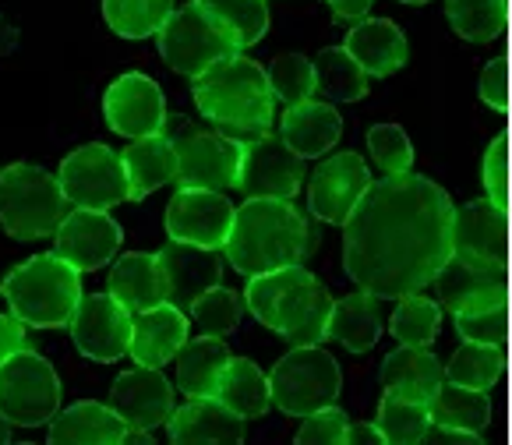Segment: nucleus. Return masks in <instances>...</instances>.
I'll list each match as a JSON object with an SVG mask.
<instances>
[{
    "label": "nucleus",
    "mask_w": 512,
    "mask_h": 445,
    "mask_svg": "<svg viewBox=\"0 0 512 445\" xmlns=\"http://www.w3.org/2000/svg\"><path fill=\"white\" fill-rule=\"evenodd\" d=\"M248 311L265 329L287 336V343H322L329 329L332 297L304 265H283V269L248 276L244 290Z\"/></svg>",
    "instance_id": "obj_3"
},
{
    "label": "nucleus",
    "mask_w": 512,
    "mask_h": 445,
    "mask_svg": "<svg viewBox=\"0 0 512 445\" xmlns=\"http://www.w3.org/2000/svg\"><path fill=\"white\" fill-rule=\"evenodd\" d=\"M347 445H385V438H382V431H378V424L361 421V424H350Z\"/></svg>",
    "instance_id": "obj_51"
},
{
    "label": "nucleus",
    "mask_w": 512,
    "mask_h": 445,
    "mask_svg": "<svg viewBox=\"0 0 512 445\" xmlns=\"http://www.w3.org/2000/svg\"><path fill=\"white\" fill-rule=\"evenodd\" d=\"M368 149L382 174H407L414 166V145L400 124H375L368 131Z\"/></svg>",
    "instance_id": "obj_44"
},
{
    "label": "nucleus",
    "mask_w": 512,
    "mask_h": 445,
    "mask_svg": "<svg viewBox=\"0 0 512 445\" xmlns=\"http://www.w3.org/2000/svg\"><path fill=\"white\" fill-rule=\"evenodd\" d=\"M269 385L272 407H279L287 417H308L339 400L343 371L329 350H322L318 343H304L287 357H279L276 368L269 371Z\"/></svg>",
    "instance_id": "obj_7"
},
{
    "label": "nucleus",
    "mask_w": 512,
    "mask_h": 445,
    "mask_svg": "<svg viewBox=\"0 0 512 445\" xmlns=\"http://www.w3.org/2000/svg\"><path fill=\"white\" fill-rule=\"evenodd\" d=\"M128 421L106 403H75L68 410H57L50 421V445H121L128 442Z\"/></svg>",
    "instance_id": "obj_23"
},
{
    "label": "nucleus",
    "mask_w": 512,
    "mask_h": 445,
    "mask_svg": "<svg viewBox=\"0 0 512 445\" xmlns=\"http://www.w3.org/2000/svg\"><path fill=\"white\" fill-rule=\"evenodd\" d=\"M61 191L75 209H106L131 202V181L124 156L110 149V145L89 142L75 149L71 156L61 159L57 170Z\"/></svg>",
    "instance_id": "obj_9"
},
{
    "label": "nucleus",
    "mask_w": 512,
    "mask_h": 445,
    "mask_svg": "<svg viewBox=\"0 0 512 445\" xmlns=\"http://www.w3.org/2000/svg\"><path fill=\"white\" fill-rule=\"evenodd\" d=\"M343 46L368 71V78H389L407 64V36L389 18H361L347 32V43Z\"/></svg>",
    "instance_id": "obj_24"
},
{
    "label": "nucleus",
    "mask_w": 512,
    "mask_h": 445,
    "mask_svg": "<svg viewBox=\"0 0 512 445\" xmlns=\"http://www.w3.org/2000/svg\"><path fill=\"white\" fill-rule=\"evenodd\" d=\"M177 145V184L181 188H237L241 177L244 142L234 135H216V131H184L174 138Z\"/></svg>",
    "instance_id": "obj_12"
},
{
    "label": "nucleus",
    "mask_w": 512,
    "mask_h": 445,
    "mask_svg": "<svg viewBox=\"0 0 512 445\" xmlns=\"http://www.w3.org/2000/svg\"><path fill=\"white\" fill-rule=\"evenodd\" d=\"M15 46H18V29L8 22V18L0 15V61H4V57L15 50Z\"/></svg>",
    "instance_id": "obj_52"
},
{
    "label": "nucleus",
    "mask_w": 512,
    "mask_h": 445,
    "mask_svg": "<svg viewBox=\"0 0 512 445\" xmlns=\"http://www.w3.org/2000/svg\"><path fill=\"white\" fill-rule=\"evenodd\" d=\"M350 431V417L332 403L315 414L304 417L301 431H297V445H343Z\"/></svg>",
    "instance_id": "obj_45"
},
{
    "label": "nucleus",
    "mask_w": 512,
    "mask_h": 445,
    "mask_svg": "<svg viewBox=\"0 0 512 445\" xmlns=\"http://www.w3.org/2000/svg\"><path fill=\"white\" fill-rule=\"evenodd\" d=\"M234 212L237 209L223 191L181 188L174 202L166 205V234H170V241L223 251L230 227H234Z\"/></svg>",
    "instance_id": "obj_15"
},
{
    "label": "nucleus",
    "mask_w": 512,
    "mask_h": 445,
    "mask_svg": "<svg viewBox=\"0 0 512 445\" xmlns=\"http://www.w3.org/2000/svg\"><path fill=\"white\" fill-rule=\"evenodd\" d=\"M191 318L177 304H156L149 311H138L135 329H131V350L135 364H149V368H163L166 361H177L181 347L188 343Z\"/></svg>",
    "instance_id": "obj_22"
},
{
    "label": "nucleus",
    "mask_w": 512,
    "mask_h": 445,
    "mask_svg": "<svg viewBox=\"0 0 512 445\" xmlns=\"http://www.w3.org/2000/svg\"><path fill=\"white\" fill-rule=\"evenodd\" d=\"M481 181L488 198H495L498 205H505L509 198V138L498 135L491 142V149L484 152V163H481Z\"/></svg>",
    "instance_id": "obj_46"
},
{
    "label": "nucleus",
    "mask_w": 512,
    "mask_h": 445,
    "mask_svg": "<svg viewBox=\"0 0 512 445\" xmlns=\"http://www.w3.org/2000/svg\"><path fill=\"white\" fill-rule=\"evenodd\" d=\"M226 364H230V350L219 336H202L188 340L177 354V389L188 400H202V396H216L219 378H223Z\"/></svg>",
    "instance_id": "obj_30"
},
{
    "label": "nucleus",
    "mask_w": 512,
    "mask_h": 445,
    "mask_svg": "<svg viewBox=\"0 0 512 445\" xmlns=\"http://www.w3.org/2000/svg\"><path fill=\"white\" fill-rule=\"evenodd\" d=\"M495 414V400L491 389H470V385L442 382L438 396L431 400V421L456 424V428L481 431Z\"/></svg>",
    "instance_id": "obj_34"
},
{
    "label": "nucleus",
    "mask_w": 512,
    "mask_h": 445,
    "mask_svg": "<svg viewBox=\"0 0 512 445\" xmlns=\"http://www.w3.org/2000/svg\"><path fill=\"white\" fill-rule=\"evenodd\" d=\"M375 424H378V431H382L385 445H417L428 435L431 403L407 400V396H400V393H385L382 403H378Z\"/></svg>",
    "instance_id": "obj_36"
},
{
    "label": "nucleus",
    "mask_w": 512,
    "mask_h": 445,
    "mask_svg": "<svg viewBox=\"0 0 512 445\" xmlns=\"http://www.w3.org/2000/svg\"><path fill=\"white\" fill-rule=\"evenodd\" d=\"M106 128L121 138L159 135L166 128V99L163 89L142 71H128L106 89L103 96Z\"/></svg>",
    "instance_id": "obj_17"
},
{
    "label": "nucleus",
    "mask_w": 512,
    "mask_h": 445,
    "mask_svg": "<svg viewBox=\"0 0 512 445\" xmlns=\"http://www.w3.org/2000/svg\"><path fill=\"white\" fill-rule=\"evenodd\" d=\"M110 407L128 421L131 431L163 428L174 414V385L166 375L149 364H135L131 371H121L110 389Z\"/></svg>",
    "instance_id": "obj_19"
},
{
    "label": "nucleus",
    "mask_w": 512,
    "mask_h": 445,
    "mask_svg": "<svg viewBox=\"0 0 512 445\" xmlns=\"http://www.w3.org/2000/svg\"><path fill=\"white\" fill-rule=\"evenodd\" d=\"M61 375L36 354L32 347H22L0 364V414L15 428H43L61 410Z\"/></svg>",
    "instance_id": "obj_8"
},
{
    "label": "nucleus",
    "mask_w": 512,
    "mask_h": 445,
    "mask_svg": "<svg viewBox=\"0 0 512 445\" xmlns=\"http://www.w3.org/2000/svg\"><path fill=\"white\" fill-rule=\"evenodd\" d=\"M424 445H481V431H467V428H456V424L431 421L428 435H424Z\"/></svg>",
    "instance_id": "obj_48"
},
{
    "label": "nucleus",
    "mask_w": 512,
    "mask_h": 445,
    "mask_svg": "<svg viewBox=\"0 0 512 445\" xmlns=\"http://www.w3.org/2000/svg\"><path fill=\"white\" fill-rule=\"evenodd\" d=\"M332 11H336V18H347V22H361L364 15L371 11V4L375 0H325Z\"/></svg>",
    "instance_id": "obj_50"
},
{
    "label": "nucleus",
    "mask_w": 512,
    "mask_h": 445,
    "mask_svg": "<svg viewBox=\"0 0 512 445\" xmlns=\"http://www.w3.org/2000/svg\"><path fill=\"white\" fill-rule=\"evenodd\" d=\"M452 255L477 269L505 272V258H509L505 205H498L495 198H481L452 212Z\"/></svg>",
    "instance_id": "obj_14"
},
{
    "label": "nucleus",
    "mask_w": 512,
    "mask_h": 445,
    "mask_svg": "<svg viewBox=\"0 0 512 445\" xmlns=\"http://www.w3.org/2000/svg\"><path fill=\"white\" fill-rule=\"evenodd\" d=\"M371 188L368 163H364L357 152H339L329 156L315 170L308 184V209L315 212V219L332 223V227H343L350 216H354L357 202L364 198V191Z\"/></svg>",
    "instance_id": "obj_18"
},
{
    "label": "nucleus",
    "mask_w": 512,
    "mask_h": 445,
    "mask_svg": "<svg viewBox=\"0 0 512 445\" xmlns=\"http://www.w3.org/2000/svg\"><path fill=\"white\" fill-rule=\"evenodd\" d=\"M505 375V354L502 347H484V343H467L452 354L445 368V382L470 385V389H495Z\"/></svg>",
    "instance_id": "obj_40"
},
{
    "label": "nucleus",
    "mask_w": 512,
    "mask_h": 445,
    "mask_svg": "<svg viewBox=\"0 0 512 445\" xmlns=\"http://www.w3.org/2000/svg\"><path fill=\"white\" fill-rule=\"evenodd\" d=\"M11 428H15V424H11L8 417L0 414V445H8V442H11Z\"/></svg>",
    "instance_id": "obj_53"
},
{
    "label": "nucleus",
    "mask_w": 512,
    "mask_h": 445,
    "mask_svg": "<svg viewBox=\"0 0 512 445\" xmlns=\"http://www.w3.org/2000/svg\"><path fill=\"white\" fill-rule=\"evenodd\" d=\"M311 244L315 237L308 219L287 198H248L234 212V227L223 251L241 276H258L283 265H301Z\"/></svg>",
    "instance_id": "obj_2"
},
{
    "label": "nucleus",
    "mask_w": 512,
    "mask_h": 445,
    "mask_svg": "<svg viewBox=\"0 0 512 445\" xmlns=\"http://www.w3.org/2000/svg\"><path fill=\"white\" fill-rule=\"evenodd\" d=\"M339 135H343V117H339V110L332 103H318V99L287 106V114L279 121V138H283L301 159L325 156V152L339 142Z\"/></svg>",
    "instance_id": "obj_25"
},
{
    "label": "nucleus",
    "mask_w": 512,
    "mask_h": 445,
    "mask_svg": "<svg viewBox=\"0 0 512 445\" xmlns=\"http://www.w3.org/2000/svg\"><path fill=\"white\" fill-rule=\"evenodd\" d=\"M156 255L166 272V301L177 304L181 311H191V304H195L205 290L219 287L223 258H219L216 248L170 241L163 251H156Z\"/></svg>",
    "instance_id": "obj_20"
},
{
    "label": "nucleus",
    "mask_w": 512,
    "mask_h": 445,
    "mask_svg": "<svg viewBox=\"0 0 512 445\" xmlns=\"http://www.w3.org/2000/svg\"><path fill=\"white\" fill-rule=\"evenodd\" d=\"M304 181V159L276 135H255L244 142L237 188L248 198H294Z\"/></svg>",
    "instance_id": "obj_13"
},
{
    "label": "nucleus",
    "mask_w": 512,
    "mask_h": 445,
    "mask_svg": "<svg viewBox=\"0 0 512 445\" xmlns=\"http://www.w3.org/2000/svg\"><path fill=\"white\" fill-rule=\"evenodd\" d=\"M174 0H103V18L121 39H149L174 15Z\"/></svg>",
    "instance_id": "obj_37"
},
{
    "label": "nucleus",
    "mask_w": 512,
    "mask_h": 445,
    "mask_svg": "<svg viewBox=\"0 0 512 445\" xmlns=\"http://www.w3.org/2000/svg\"><path fill=\"white\" fill-rule=\"evenodd\" d=\"M29 347V336H25V322L15 315H4L0 311V364L8 361L15 350Z\"/></svg>",
    "instance_id": "obj_49"
},
{
    "label": "nucleus",
    "mask_w": 512,
    "mask_h": 445,
    "mask_svg": "<svg viewBox=\"0 0 512 445\" xmlns=\"http://www.w3.org/2000/svg\"><path fill=\"white\" fill-rule=\"evenodd\" d=\"M265 71H269V85L283 106H297V103L315 99V92H318L315 61H308L301 53H283V57H276Z\"/></svg>",
    "instance_id": "obj_43"
},
{
    "label": "nucleus",
    "mask_w": 512,
    "mask_h": 445,
    "mask_svg": "<svg viewBox=\"0 0 512 445\" xmlns=\"http://www.w3.org/2000/svg\"><path fill=\"white\" fill-rule=\"evenodd\" d=\"M71 205L57 174L36 163H11L0 174V227L11 241H43L53 237Z\"/></svg>",
    "instance_id": "obj_6"
},
{
    "label": "nucleus",
    "mask_w": 512,
    "mask_h": 445,
    "mask_svg": "<svg viewBox=\"0 0 512 445\" xmlns=\"http://www.w3.org/2000/svg\"><path fill=\"white\" fill-rule=\"evenodd\" d=\"M452 212V198L410 170L371 181L343 223L347 276L378 301L421 294L452 255Z\"/></svg>",
    "instance_id": "obj_1"
},
{
    "label": "nucleus",
    "mask_w": 512,
    "mask_h": 445,
    "mask_svg": "<svg viewBox=\"0 0 512 445\" xmlns=\"http://www.w3.org/2000/svg\"><path fill=\"white\" fill-rule=\"evenodd\" d=\"M0 174H4V170H0Z\"/></svg>",
    "instance_id": "obj_55"
},
{
    "label": "nucleus",
    "mask_w": 512,
    "mask_h": 445,
    "mask_svg": "<svg viewBox=\"0 0 512 445\" xmlns=\"http://www.w3.org/2000/svg\"><path fill=\"white\" fill-rule=\"evenodd\" d=\"M216 400H223L226 407L234 410V414H241L244 421H248V417L269 414V407H272L269 375H265L255 361H248V357H230L223 378H219Z\"/></svg>",
    "instance_id": "obj_32"
},
{
    "label": "nucleus",
    "mask_w": 512,
    "mask_h": 445,
    "mask_svg": "<svg viewBox=\"0 0 512 445\" xmlns=\"http://www.w3.org/2000/svg\"><path fill=\"white\" fill-rule=\"evenodd\" d=\"M124 230L106 209H71L53 234V251L78 272H96L117 258Z\"/></svg>",
    "instance_id": "obj_16"
},
{
    "label": "nucleus",
    "mask_w": 512,
    "mask_h": 445,
    "mask_svg": "<svg viewBox=\"0 0 512 445\" xmlns=\"http://www.w3.org/2000/svg\"><path fill=\"white\" fill-rule=\"evenodd\" d=\"M435 287H438V301H442V308L456 311V308H463V304H470V301L502 297L505 294V272L477 269V265L449 255V262L438 269Z\"/></svg>",
    "instance_id": "obj_31"
},
{
    "label": "nucleus",
    "mask_w": 512,
    "mask_h": 445,
    "mask_svg": "<svg viewBox=\"0 0 512 445\" xmlns=\"http://www.w3.org/2000/svg\"><path fill=\"white\" fill-rule=\"evenodd\" d=\"M445 382V368L428 347H403L392 350L382 361V385L385 393H400L407 400L431 403Z\"/></svg>",
    "instance_id": "obj_27"
},
{
    "label": "nucleus",
    "mask_w": 512,
    "mask_h": 445,
    "mask_svg": "<svg viewBox=\"0 0 512 445\" xmlns=\"http://www.w3.org/2000/svg\"><path fill=\"white\" fill-rule=\"evenodd\" d=\"M191 82H195L191 89H195V106L202 110V117H209L230 135L255 138L272 128L276 92L269 85V71L241 57V50L205 68Z\"/></svg>",
    "instance_id": "obj_4"
},
{
    "label": "nucleus",
    "mask_w": 512,
    "mask_h": 445,
    "mask_svg": "<svg viewBox=\"0 0 512 445\" xmlns=\"http://www.w3.org/2000/svg\"><path fill=\"white\" fill-rule=\"evenodd\" d=\"M0 294L8 301L11 315L22 318L32 329H61L71 322L82 301V280L71 262L57 251L32 255L29 262L15 265L0 283Z\"/></svg>",
    "instance_id": "obj_5"
},
{
    "label": "nucleus",
    "mask_w": 512,
    "mask_h": 445,
    "mask_svg": "<svg viewBox=\"0 0 512 445\" xmlns=\"http://www.w3.org/2000/svg\"><path fill=\"white\" fill-rule=\"evenodd\" d=\"M166 435L174 445H237L244 442V417L216 396H202L170 414Z\"/></svg>",
    "instance_id": "obj_21"
},
{
    "label": "nucleus",
    "mask_w": 512,
    "mask_h": 445,
    "mask_svg": "<svg viewBox=\"0 0 512 445\" xmlns=\"http://www.w3.org/2000/svg\"><path fill=\"white\" fill-rule=\"evenodd\" d=\"M481 99L491 110H505V106H509V64H505V57H495V61L484 68Z\"/></svg>",
    "instance_id": "obj_47"
},
{
    "label": "nucleus",
    "mask_w": 512,
    "mask_h": 445,
    "mask_svg": "<svg viewBox=\"0 0 512 445\" xmlns=\"http://www.w3.org/2000/svg\"><path fill=\"white\" fill-rule=\"evenodd\" d=\"M198 8L234 39L237 50H248L269 32V8L265 0H195Z\"/></svg>",
    "instance_id": "obj_35"
},
{
    "label": "nucleus",
    "mask_w": 512,
    "mask_h": 445,
    "mask_svg": "<svg viewBox=\"0 0 512 445\" xmlns=\"http://www.w3.org/2000/svg\"><path fill=\"white\" fill-rule=\"evenodd\" d=\"M318 92L332 103H357L368 96V71L350 57L347 46H325L315 57Z\"/></svg>",
    "instance_id": "obj_33"
},
{
    "label": "nucleus",
    "mask_w": 512,
    "mask_h": 445,
    "mask_svg": "<svg viewBox=\"0 0 512 445\" xmlns=\"http://www.w3.org/2000/svg\"><path fill=\"white\" fill-rule=\"evenodd\" d=\"M68 329L78 354L96 364H113L131 350L135 311L124 308L110 290L106 294H82Z\"/></svg>",
    "instance_id": "obj_11"
},
{
    "label": "nucleus",
    "mask_w": 512,
    "mask_h": 445,
    "mask_svg": "<svg viewBox=\"0 0 512 445\" xmlns=\"http://www.w3.org/2000/svg\"><path fill=\"white\" fill-rule=\"evenodd\" d=\"M442 329V308L421 294H407L396 301V311L389 318V332L403 347H428L435 343Z\"/></svg>",
    "instance_id": "obj_39"
},
{
    "label": "nucleus",
    "mask_w": 512,
    "mask_h": 445,
    "mask_svg": "<svg viewBox=\"0 0 512 445\" xmlns=\"http://www.w3.org/2000/svg\"><path fill=\"white\" fill-rule=\"evenodd\" d=\"M445 15L467 43H495L505 29V0H445Z\"/></svg>",
    "instance_id": "obj_38"
},
{
    "label": "nucleus",
    "mask_w": 512,
    "mask_h": 445,
    "mask_svg": "<svg viewBox=\"0 0 512 445\" xmlns=\"http://www.w3.org/2000/svg\"><path fill=\"white\" fill-rule=\"evenodd\" d=\"M241 315H244V301L234 294V290L226 287H212L191 304L188 318L202 336H230V332L241 325Z\"/></svg>",
    "instance_id": "obj_42"
},
{
    "label": "nucleus",
    "mask_w": 512,
    "mask_h": 445,
    "mask_svg": "<svg viewBox=\"0 0 512 445\" xmlns=\"http://www.w3.org/2000/svg\"><path fill=\"white\" fill-rule=\"evenodd\" d=\"M106 287L135 315L156 308V304H166V272L159 265V255H145V251H128V255L113 258Z\"/></svg>",
    "instance_id": "obj_26"
},
{
    "label": "nucleus",
    "mask_w": 512,
    "mask_h": 445,
    "mask_svg": "<svg viewBox=\"0 0 512 445\" xmlns=\"http://www.w3.org/2000/svg\"><path fill=\"white\" fill-rule=\"evenodd\" d=\"M156 36H159V57L166 61V68L184 78H198L205 68H212V64L230 57V53H237L234 39L226 36V32L198 8L195 0L166 18V25Z\"/></svg>",
    "instance_id": "obj_10"
},
{
    "label": "nucleus",
    "mask_w": 512,
    "mask_h": 445,
    "mask_svg": "<svg viewBox=\"0 0 512 445\" xmlns=\"http://www.w3.org/2000/svg\"><path fill=\"white\" fill-rule=\"evenodd\" d=\"M124 166H128V181H131V202H142L145 195L159 191L163 184L177 181V145L174 138L145 135L131 138V145L121 152Z\"/></svg>",
    "instance_id": "obj_28"
},
{
    "label": "nucleus",
    "mask_w": 512,
    "mask_h": 445,
    "mask_svg": "<svg viewBox=\"0 0 512 445\" xmlns=\"http://www.w3.org/2000/svg\"><path fill=\"white\" fill-rule=\"evenodd\" d=\"M456 318V332L467 343H484V347H502L505 332H509V311H505L502 297H484V301H470L463 308L452 311Z\"/></svg>",
    "instance_id": "obj_41"
},
{
    "label": "nucleus",
    "mask_w": 512,
    "mask_h": 445,
    "mask_svg": "<svg viewBox=\"0 0 512 445\" xmlns=\"http://www.w3.org/2000/svg\"><path fill=\"white\" fill-rule=\"evenodd\" d=\"M400 4H428V0H400Z\"/></svg>",
    "instance_id": "obj_54"
},
{
    "label": "nucleus",
    "mask_w": 512,
    "mask_h": 445,
    "mask_svg": "<svg viewBox=\"0 0 512 445\" xmlns=\"http://www.w3.org/2000/svg\"><path fill=\"white\" fill-rule=\"evenodd\" d=\"M378 336H382V311H378L375 294L361 290V294H350L332 304L325 340L347 347L350 354H368L378 343Z\"/></svg>",
    "instance_id": "obj_29"
}]
</instances>
